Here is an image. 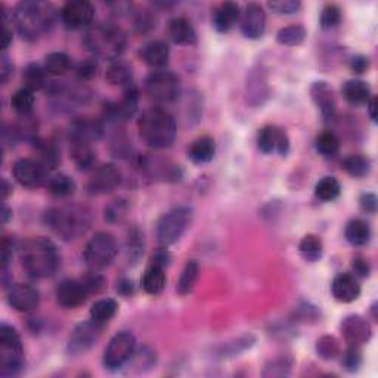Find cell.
Returning <instances> with one entry per match:
<instances>
[{"instance_id":"obj_18","label":"cell","mask_w":378,"mask_h":378,"mask_svg":"<svg viewBox=\"0 0 378 378\" xmlns=\"http://www.w3.org/2000/svg\"><path fill=\"white\" fill-rule=\"evenodd\" d=\"M239 29L244 38L250 40L260 39L266 30V14L263 8L258 3H249L241 12Z\"/></svg>"},{"instance_id":"obj_48","label":"cell","mask_w":378,"mask_h":378,"mask_svg":"<svg viewBox=\"0 0 378 378\" xmlns=\"http://www.w3.org/2000/svg\"><path fill=\"white\" fill-rule=\"evenodd\" d=\"M341 18H343V15H341V9L334 3H328L321 12V18H320L321 29L322 30H333V29L338 27L340 22H341Z\"/></svg>"},{"instance_id":"obj_6","label":"cell","mask_w":378,"mask_h":378,"mask_svg":"<svg viewBox=\"0 0 378 378\" xmlns=\"http://www.w3.org/2000/svg\"><path fill=\"white\" fill-rule=\"evenodd\" d=\"M194 210L191 207L180 205L164 213L157 222L155 237L162 247H168L178 242L192 223Z\"/></svg>"},{"instance_id":"obj_14","label":"cell","mask_w":378,"mask_h":378,"mask_svg":"<svg viewBox=\"0 0 378 378\" xmlns=\"http://www.w3.org/2000/svg\"><path fill=\"white\" fill-rule=\"evenodd\" d=\"M56 301L64 309H77L89 299V291L81 279H63L55 290Z\"/></svg>"},{"instance_id":"obj_37","label":"cell","mask_w":378,"mask_h":378,"mask_svg":"<svg viewBox=\"0 0 378 378\" xmlns=\"http://www.w3.org/2000/svg\"><path fill=\"white\" fill-rule=\"evenodd\" d=\"M47 189L56 198H67L76 192V182L65 173L51 176L47 182Z\"/></svg>"},{"instance_id":"obj_52","label":"cell","mask_w":378,"mask_h":378,"mask_svg":"<svg viewBox=\"0 0 378 378\" xmlns=\"http://www.w3.org/2000/svg\"><path fill=\"white\" fill-rule=\"evenodd\" d=\"M143 254V244L141 239V234L138 230H133L127 238V259L129 262H138Z\"/></svg>"},{"instance_id":"obj_40","label":"cell","mask_w":378,"mask_h":378,"mask_svg":"<svg viewBox=\"0 0 378 378\" xmlns=\"http://www.w3.org/2000/svg\"><path fill=\"white\" fill-rule=\"evenodd\" d=\"M315 148L320 155L325 158H333L340 151V139L331 130H325L320 133L315 141Z\"/></svg>"},{"instance_id":"obj_60","label":"cell","mask_w":378,"mask_h":378,"mask_svg":"<svg viewBox=\"0 0 378 378\" xmlns=\"http://www.w3.org/2000/svg\"><path fill=\"white\" fill-rule=\"evenodd\" d=\"M117 291L123 297H130L135 294V284H133L132 279H120L117 283Z\"/></svg>"},{"instance_id":"obj_47","label":"cell","mask_w":378,"mask_h":378,"mask_svg":"<svg viewBox=\"0 0 378 378\" xmlns=\"http://www.w3.org/2000/svg\"><path fill=\"white\" fill-rule=\"evenodd\" d=\"M254 345V337L251 334L238 337L237 340H234L233 343H228L226 346H223L221 349V356L222 358H229V356H238L239 353L246 352L247 349H250Z\"/></svg>"},{"instance_id":"obj_7","label":"cell","mask_w":378,"mask_h":378,"mask_svg":"<svg viewBox=\"0 0 378 378\" xmlns=\"http://www.w3.org/2000/svg\"><path fill=\"white\" fill-rule=\"evenodd\" d=\"M118 254L116 238L108 233H96L83 251V260L90 271H102L113 265Z\"/></svg>"},{"instance_id":"obj_46","label":"cell","mask_w":378,"mask_h":378,"mask_svg":"<svg viewBox=\"0 0 378 378\" xmlns=\"http://www.w3.org/2000/svg\"><path fill=\"white\" fill-rule=\"evenodd\" d=\"M292 359L287 355H281L272 359L265 367L263 377H287L291 374L292 370Z\"/></svg>"},{"instance_id":"obj_8","label":"cell","mask_w":378,"mask_h":378,"mask_svg":"<svg viewBox=\"0 0 378 378\" xmlns=\"http://www.w3.org/2000/svg\"><path fill=\"white\" fill-rule=\"evenodd\" d=\"M145 93L157 104H172L180 96V79L170 70H155L145 80Z\"/></svg>"},{"instance_id":"obj_34","label":"cell","mask_w":378,"mask_h":378,"mask_svg":"<svg viewBox=\"0 0 378 378\" xmlns=\"http://www.w3.org/2000/svg\"><path fill=\"white\" fill-rule=\"evenodd\" d=\"M118 310V303L114 299H101L92 304L90 320L100 325H107Z\"/></svg>"},{"instance_id":"obj_31","label":"cell","mask_w":378,"mask_h":378,"mask_svg":"<svg viewBox=\"0 0 378 378\" xmlns=\"http://www.w3.org/2000/svg\"><path fill=\"white\" fill-rule=\"evenodd\" d=\"M166 283H167V278H166L164 267L157 266V265L148 266V269L145 271L142 281H141L143 291L146 292V294H151V296H157V294H160V292H163V290L166 288Z\"/></svg>"},{"instance_id":"obj_10","label":"cell","mask_w":378,"mask_h":378,"mask_svg":"<svg viewBox=\"0 0 378 378\" xmlns=\"http://www.w3.org/2000/svg\"><path fill=\"white\" fill-rule=\"evenodd\" d=\"M102 330H104V325L96 324L92 320L77 324L74 326V330H72L67 343V350L70 355L79 356L89 352L97 343V340L101 338Z\"/></svg>"},{"instance_id":"obj_50","label":"cell","mask_w":378,"mask_h":378,"mask_svg":"<svg viewBox=\"0 0 378 378\" xmlns=\"http://www.w3.org/2000/svg\"><path fill=\"white\" fill-rule=\"evenodd\" d=\"M363 362L362 350L356 346H347L346 352L341 353V365H343L345 370L349 372H356Z\"/></svg>"},{"instance_id":"obj_19","label":"cell","mask_w":378,"mask_h":378,"mask_svg":"<svg viewBox=\"0 0 378 378\" xmlns=\"http://www.w3.org/2000/svg\"><path fill=\"white\" fill-rule=\"evenodd\" d=\"M310 97L325 121H333L336 118L337 102L330 84L322 80L315 81L310 86Z\"/></svg>"},{"instance_id":"obj_3","label":"cell","mask_w":378,"mask_h":378,"mask_svg":"<svg viewBox=\"0 0 378 378\" xmlns=\"http://www.w3.org/2000/svg\"><path fill=\"white\" fill-rule=\"evenodd\" d=\"M138 130L141 139L152 150H164L172 146L178 126L175 117L164 108L154 107L146 109L138 120Z\"/></svg>"},{"instance_id":"obj_51","label":"cell","mask_w":378,"mask_h":378,"mask_svg":"<svg viewBox=\"0 0 378 378\" xmlns=\"http://www.w3.org/2000/svg\"><path fill=\"white\" fill-rule=\"evenodd\" d=\"M80 279L84 287L88 288L89 294H93V292L97 294V292H101L107 285V279L100 274V271H90V274H86Z\"/></svg>"},{"instance_id":"obj_39","label":"cell","mask_w":378,"mask_h":378,"mask_svg":"<svg viewBox=\"0 0 378 378\" xmlns=\"http://www.w3.org/2000/svg\"><path fill=\"white\" fill-rule=\"evenodd\" d=\"M71 56L65 52H52L45 58V70L47 71V74L64 76L71 70Z\"/></svg>"},{"instance_id":"obj_62","label":"cell","mask_w":378,"mask_h":378,"mask_svg":"<svg viewBox=\"0 0 378 378\" xmlns=\"http://www.w3.org/2000/svg\"><path fill=\"white\" fill-rule=\"evenodd\" d=\"M12 194V185L8 182V179H3L2 182V200L6 201V198Z\"/></svg>"},{"instance_id":"obj_17","label":"cell","mask_w":378,"mask_h":378,"mask_svg":"<svg viewBox=\"0 0 378 378\" xmlns=\"http://www.w3.org/2000/svg\"><path fill=\"white\" fill-rule=\"evenodd\" d=\"M8 303L12 309L21 313L33 312L40 303V292L31 284L19 283L12 285L8 292Z\"/></svg>"},{"instance_id":"obj_63","label":"cell","mask_w":378,"mask_h":378,"mask_svg":"<svg viewBox=\"0 0 378 378\" xmlns=\"http://www.w3.org/2000/svg\"><path fill=\"white\" fill-rule=\"evenodd\" d=\"M10 217H12V209H9L8 204L3 201V205H2V223L6 225L9 222Z\"/></svg>"},{"instance_id":"obj_43","label":"cell","mask_w":378,"mask_h":378,"mask_svg":"<svg viewBox=\"0 0 378 378\" xmlns=\"http://www.w3.org/2000/svg\"><path fill=\"white\" fill-rule=\"evenodd\" d=\"M34 92L29 88L18 89L10 97V107L19 116H29L33 111L34 107Z\"/></svg>"},{"instance_id":"obj_32","label":"cell","mask_w":378,"mask_h":378,"mask_svg":"<svg viewBox=\"0 0 378 378\" xmlns=\"http://www.w3.org/2000/svg\"><path fill=\"white\" fill-rule=\"evenodd\" d=\"M70 154L76 166L81 172L95 168L96 154L92 148V143L86 142H70Z\"/></svg>"},{"instance_id":"obj_59","label":"cell","mask_w":378,"mask_h":378,"mask_svg":"<svg viewBox=\"0 0 378 378\" xmlns=\"http://www.w3.org/2000/svg\"><path fill=\"white\" fill-rule=\"evenodd\" d=\"M12 74H14V65H12L6 52H3L2 58H0V77H2V83L5 84Z\"/></svg>"},{"instance_id":"obj_41","label":"cell","mask_w":378,"mask_h":378,"mask_svg":"<svg viewBox=\"0 0 378 378\" xmlns=\"http://www.w3.org/2000/svg\"><path fill=\"white\" fill-rule=\"evenodd\" d=\"M343 168L347 175L352 178H363L370 173L371 170V160L368 157L361 155V154H353L349 155L343 160Z\"/></svg>"},{"instance_id":"obj_36","label":"cell","mask_w":378,"mask_h":378,"mask_svg":"<svg viewBox=\"0 0 378 378\" xmlns=\"http://www.w3.org/2000/svg\"><path fill=\"white\" fill-rule=\"evenodd\" d=\"M299 251L304 260L315 263V262L322 259L324 242L318 235L308 234L301 238V241L299 244Z\"/></svg>"},{"instance_id":"obj_57","label":"cell","mask_w":378,"mask_h":378,"mask_svg":"<svg viewBox=\"0 0 378 378\" xmlns=\"http://www.w3.org/2000/svg\"><path fill=\"white\" fill-rule=\"evenodd\" d=\"M359 205H361V210L362 212L374 214L377 212V205H378L377 195L372 194V192L362 194L361 198H359Z\"/></svg>"},{"instance_id":"obj_35","label":"cell","mask_w":378,"mask_h":378,"mask_svg":"<svg viewBox=\"0 0 378 378\" xmlns=\"http://www.w3.org/2000/svg\"><path fill=\"white\" fill-rule=\"evenodd\" d=\"M47 71L45 67H42L38 63H31L26 67L22 72V81H24V88H29L33 92L42 90L47 86Z\"/></svg>"},{"instance_id":"obj_23","label":"cell","mask_w":378,"mask_h":378,"mask_svg":"<svg viewBox=\"0 0 378 378\" xmlns=\"http://www.w3.org/2000/svg\"><path fill=\"white\" fill-rule=\"evenodd\" d=\"M167 34L170 40L180 46H191L197 42V31L192 22L185 17H176L168 21Z\"/></svg>"},{"instance_id":"obj_4","label":"cell","mask_w":378,"mask_h":378,"mask_svg":"<svg viewBox=\"0 0 378 378\" xmlns=\"http://www.w3.org/2000/svg\"><path fill=\"white\" fill-rule=\"evenodd\" d=\"M83 45L95 58L114 61L125 52L127 38L125 30L114 22H101L90 26L83 36Z\"/></svg>"},{"instance_id":"obj_20","label":"cell","mask_w":378,"mask_h":378,"mask_svg":"<svg viewBox=\"0 0 378 378\" xmlns=\"http://www.w3.org/2000/svg\"><path fill=\"white\" fill-rule=\"evenodd\" d=\"M331 294L340 303H352L361 296V284L352 274H338L331 284Z\"/></svg>"},{"instance_id":"obj_30","label":"cell","mask_w":378,"mask_h":378,"mask_svg":"<svg viewBox=\"0 0 378 378\" xmlns=\"http://www.w3.org/2000/svg\"><path fill=\"white\" fill-rule=\"evenodd\" d=\"M371 226L362 219H352L346 225L345 237L353 247H363L371 241Z\"/></svg>"},{"instance_id":"obj_55","label":"cell","mask_w":378,"mask_h":378,"mask_svg":"<svg viewBox=\"0 0 378 378\" xmlns=\"http://www.w3.org/2000/svg\"><path fill=\"white\" fill-rule=\"evenodd\" d=\"M370 58L368 56H365V55H356V56H353L350 59V70L353 74H365V72H367L370 70Z\"/></svg>"},{"instance_id":"obj_24","label":"cell","mask_w":378,"mask_h":378,"mask_svg":"<svg viewBox=\"0 0 378 378\" xmlns=\"http://www.w3.org/2000/svg\"><path fill=\"white\" fill-rule=\"evenodd\" d=\"M241 9L234 2H225L214 9L213 27L217 33H228L235 27L239 21Z\"/></svg>"},{"instance_id":"obj_49","label":"cell","mask_w":378,"mask_h":378,"mask_svg":"<svg viewBox=\"0 0 378 378\" xmlns=\"http://www.w3.org/2000/svg\"><path fill=\"white\" fill-rule=\"evenodd\" d=\"M129 213V204L126 200H114L105 207V221L109 223L123 222Z\"/></svg>"},{"instance_id":"obj_28","label":"cell","mask_w":378,"mask_h":378,"mask_svg":"<svg viewBox=\"0 0 378 378\" xmlns=\"http://www.w3.org/2000/svg\"><path fill=\"white\" fill-rule=\"evenodd\" d=\"M105 79L113 86L127 88L129 84L133 83V68L125 59H114L109 61V65L105 72Z\"/></svg>"},{"instance_id":"obj_54","label":"cell","mask_w":378,"mask_h":378,"mask_svg":"<svg viewBox=\"0 0 378 378\" xmlns=\"http://www.w3.org/2000/svg\"><path fill=\"white\" fill-rule=\"evenodd\" d=\"M97 71H100V65H97L96 58L84 59L77 65V76L81 80H92L97 76Z\"/></svg>"},{"instance_id":"obj_16","label":"cell","mask_w":378,"mask_h":378,"mask_svg":"<svg viewBox=\"0 0 378 378\" xmlns=\"http://www.w3.org/2000/svg\"><path fill=\"white\" fill-rule=\"evenodd\" d=\"M258 146H259V150L266 155L276 152L279 155L285 157L290 151V138L284 129L269 125L259 130Z\"/></svg>"},{"instance_id":"obj_29","label":"cell","mask_w":378,"mask_h":378,"mask_svg":"<svg viewBox=\"0 0 378 378\" xmlns=\"http://www.w3.org/2000/svg\"><path fill=\"white\" fill-rule=\"evenodd\" d=\"M216 154V142L212 136H200L188 148L189 160L195 164L210 163Z\"/></svg>"},{"instance_id":"obj_11","label":"cell","mask_w":378,"mask_h":378,"mask_svg":"<svg viewBox=\"0 0 378 378\" xmlns=\"http://www.w3.org/2000/svg\"><path fill=\"white\" fill-rule=\"evenodd\" d=\"M14 178L19 185L26 188H40L47 185L49 179V168L38 160L33 158H21L14 164Z\"/></svg>"},{"instance_id":"obj_27","label":"cell","mask_w":378,"mask_h":378,"mask_svg":"<svg viewBox=\"0 0 378 378\" xmlns=\"http://www.w3.org/2000/svg\"><path fill=\"white\" fill-rule=\"evenodd\" d=\"M267 96H269V88H267L266 74L263 70H253L247 80V101L258 107L266 101Z\"/></svg>"},{"instance_id":"obj_58","label":"cell","mask_w":378,"mask_h":378,"mask_svg":"<svg viewBox=\"0 0 378 378\" xmlns=\"http://www.w3.org/2000/svg\"><path fill=\"white\" fill-rule=\"evenodd\" d=\"M170 262H172V254L168 253L167 247H162L160 250H157L152 258H151V263L150 265H157V266H162V267H166L170 265Z\"/></svg>"},{"instance_id":"obj_9","label":"cell","mask_w":378,"mask_h":378,"mask_svg":"<svg viewBox=\"0 0 378 378\" xmlns=\"http://www.w3.org/2000/svg\"><path fill=\"white\" fill-rule=\"evenodd\" d=\"M136 350V337L130 331H121L116 334L104 352V367L105 370L116 372L121 370L133 356Z\"/></svg>"},{"instance_id":"obj_21","label":"cell","mask_w":378,"mask_h":378,"mask_svg":"<svg viewBox=\"0 0 378 378\" xmlns=\"http://www.w3.org/2000/svg\"><path fill=\"white\" fill-rule=\"evenodd\" d=\"M102 135V125L100 121L89 118H77L71 123L68 130L70 142H86L92 143Z\"/></svg>"},{"instance_id":"obj_56","label":"cell","mask_w":378,"mask_h":378,"mask_svg":"<svg viewBox=\"0 0 378 378\" xmlns=\"http://www.w3.org/2000/svg\"><path fill=\"white\" fill-rule=\"evenodd\" d=\"M352 269L355 272V276L367 278L371 274V265L367 259L362 258V255H356V258L352 260Z\"/></svg>"},{"instance_id":"obj_53","label":"cell","mask_w":378,"mask_h":378,"mask_svg":"<svg viewBox=\"0 0 378 378\" xmlns=\"http://www.w3.org/2000/svg\"><path fill=\"white\" fill-rule=\"evenodd\" d=\"M267 6L278 15H291L301 8V3L299 0H274L267 3Z\"/></svg>"},{"instance_id":"obj_33","label":"cell","mask_w":378,"mask_h":378,"mask_svg":"<svg viewBox=\"0 0 378 378\" xmlns=\"http://www.w3.org/2000/svg\"><path fill=\"white\" fill-rule=\"evenodd\" d=\"M155 363H157L155 352L148 346H143L139 350H135L133 356L129 359L126 365L129 367V372L143 374L152 370L155 367Z\"/></svg>"},{"instance_id":"obj_25","label":"cell","mask_w":378,"mask_h":378,"mask_svg":"<svg viewBox=\"0 0 378 378\" xmlns=\"http://www.w3.org/2000/svg\"><path fill=\"white\" fill-rule=\"evenodd\" d=\"M168 58L170 47L164 40H152L142 49V59L151 68L163 70L168 64Z\"/></svg>"},{"instance_id":"obj_22","label":"cell","mask_w":378,"mask_h":378,"mask_svg":"<svg viewBox=\"0 0 378 378\" xmlns=\"http://www.w3.org/2000/svg\"><path fill=\"white\" fill-rule=\"evenodd\" d=\"M0 358H2V361H0V375L3 378L19 375L24 370V365H26L22 347L0 346Z\"/></svg>"},{"instance_id":"obj_13","label":"cell","mask_w":378,"mask_h":378,"mask_svg":"<svg viewBox=\"0 0 378 378\" xmlns=\"http://www.w3.org/2000/svg\"><path fill=\"white\" fill-rule=\"evenodd\" d=\"M121 184V173L114 164H101L92 170L88 182L90 195H105L113 192Z\"/></svg>"},{"instance_id":"obj_61","label":"cell","mask_w":378,"mask_h":378,"mask_svg":"<svg viewBox=\"0 0 378 378\" xmlns=\"http://www.w3.org/2000/svg\"><path fill=\"white\" fill-rule=\"evenodd\" d=\"M367 107H368V114H370V118L374 121V123H375V121H377V96H371V100L368 101V104H367Z\"/></svg>"},{"instance_id":"obj_5","label":"cell","mask_w":378,"mask_h":378,"mask_svg":"<svg viewBox=\"0 0 378 378\" xmlns=\"http://www.w3.org/2000/svg\"><path fill=\"white\" fill-rule=\"evenodd\" d=\"M43 219L46 226L64 241L84 235L92 223L89 212L79 205L52 207L45 212Z\"/></svg>"},{"instance_id":"obj_44","label":"cell","mask_w":378,"mask_h":378,"mask_svg":"<svg viewBox=\"0 0 378 378\" xmlns=\"http://www.w3.org/2000/svg\"><path fill=\"white\" fill-rule=\"evenodd\" d=\"M306 39V29L299 24L287 26L276 33V40L284 46H299Z\"/></svg>"},{"instance_id":"obj_1","label":"cell","mask_w":378,"mask_h":378,"mask_svg":"<svg viewBox=\"0 0 378 378\" xmlns=\"http://www.w3.org/2000/svg\"><path fill=\"white\" fill-rule=\"evenodd\" d=\"M21 38L27 42L39 40L51 31L58 19V10L52 3L39 0H24L10 14Z\"/></svg>"},{"instance_id":"obj_15","label":"cell","mask_w":378,"mask_h":378,"mask_svg":"<svg viewBox=\"0 0 378 378\" xmlns=\"http://www.w3.org/2000/svg\"><path fill=\"white\" fill-rule=\"evenodd\" d=\"M340 330L347 346L361 347L362 345L368 343L372 337L371 324L361 315L346 316V318L341 321Z\"/></svg>"},{"instance_id":"obj_2","label":"cell","mask_w":378,"mask_h":378,"mask_svg":"<svg viewBox=\"0 0 378 378\" xmlns=\"http://www.w3.org/2000/svg\"><path fill=\"white\" fill-rule=\"evenodd\" d=\"M24 271L34 279H46L56 274L61 255L55 244L45 237L27 239L21 247Z\"/></svg>"},{"instance_id":"obj_38","label":"cell","mask_w":378,"mask_h":378,"mask_svg":"<svg viewBox=\"0 0 378 378\" xmlns=\"http://www.w3.org/2000/svg\"><path fill=\"white\" fill-rule=\"evenodd\" d=\"M200 276V265L195 260L187 262L184 271H182L179 281H178V292L180 296H188L189 292L194 290L195 284L198 281Z\"/></svg>"},{"instance_id":"obj_45","label":"cell","mask_w":378,"mask_h":378,"mask_svg":"<svg viewBox=\"0 0 378 378\" xmlns=\"http://www.w3.org/2000/svg\"><path fill=\"white\" fill-rule=\"evenodd\" d=\"M316 353L324 361H334L341 355V345L334 336H322L316 341Z\"/></svg>"},{"instance_id":"obj_26","label":"cell","mask_w":378,"mask_h":378,"mask_svg":"<svg viewBox=\"0 0 378 378\" xmlns=\"http://www.w3.org/2000/svg\"><path fill=\"white\" fill-rule=\"evenodd\" d=\"M341 93H343V97L346 100V102L350 104L352 107L367 105L372 96L370 84L367 81L359 80V79L347 80L343 84Z\"/></svg>"},{"instance_id":"obj_42","label":"cell","mask_w":378,"mask_h":378,"mask_svg":"<svg viewBox=\"0 0 378 378\" xmlns=\"http://www.w3.org/2000/svg\"><path fill=\"white\" fill-rule=\"evenodd\" d=\"M340 192H341L340 182L333 176L322 178L315 187L316 198H320L324 203H330V201L337 200L340 197Z\"/></svg>"},{"instance_id":"obj_12","label":"cell","mask_w":378,"mask_h":378,"mask_svg":"<svg viewBox=\"0 0 378 378\" xmlns=\"http://www.w3.org/2000/svg\"><path fill=\"white\" fill-rule=\"evenodd\" d=\"M95 12L96 9L89 0H71L63 6L59 15L67 29L80 30L92 26Z\"/></svg>"}]
</instances>
